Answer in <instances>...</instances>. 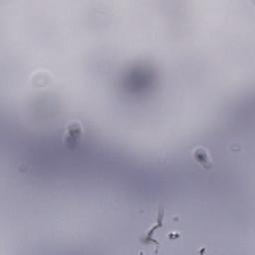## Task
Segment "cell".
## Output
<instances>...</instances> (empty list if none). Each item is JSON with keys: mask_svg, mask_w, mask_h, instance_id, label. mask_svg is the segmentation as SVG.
I'll return each instance as SVG.
<instances>
[{"mask_svg": "<svg viewBox=\"0 0 255 255\" xmlns=\"http://www.w3.org/2000/svg\"><path fill=\"white\" fill-rule=\"evenodd\" d=\"M53 80L52 75L47 71H37L31 76V83L40 88L48 86Z\"/></svg>", "mask_w": 255, "mask_h": 255, "instance_id": "277c9868", "label": "cell"}, {"mask_svg": "<svg viewBox=\"0 0 255 255\" xmlns=\"http://www.w3.org/2000/svg\"><path fill=\"white\" fill-rule=\"evenodd\" d=\"M84 136V128L78 121L69 122L64 129L63 142L70 148L75 147Z\"/></svg>", "mask_w": 255, "mask_h": 255, "instance_id": "6da1fadb", "label": "cell"}, {"mask_svg": "<svg viewBox=\"0 0 255 255\" xmlns=\"http://www.w3.org/2000/svg\"><path fill=\"white\" fill-rule=\"evenodd\" d=\"M164 214H165L164 208H163V207L158 208L157 214H156V221H155V224H154L152 227H150L142 236L139 237V241H140L142 244H145V245H148V244H155L156 246L159 245V243L154 239L153 234H154V232H155L156 229H159V228L162 227V225H163V219H164Z\"/></svg>", "mask_w": 255, "mask_h": 255, "instance_id": "7a4b0ae2", "label": "cell"}, {"mask_svg": "<svg viewBox=\"0 0 255 255\" xmlns=\"http://www.w3.org/2000/svg\"><path fill=\"white\" fill-rule=\"evenodd\" d=\"M191 157L194 159L195 162H197L205 169H211L214 165L208 149L203 146H195L194 148H192Z\"/></svg>", "mask_w": 255, "mask_h": 255, "instance_id": "3957f363", "label": "cell"}]
</instances>
